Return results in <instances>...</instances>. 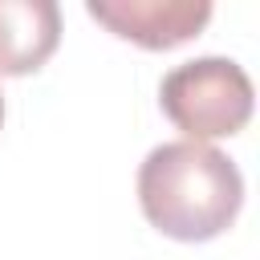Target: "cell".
Masks as SVG:
<instances>
[{
  "label": "cell",
  "mask_w": 260,
  "mask_h": 260,
  "mask_svg": "<svg viewBox=\"0 0 260 260\" xmlns=\"http://www.w3.org/2000/svg\"><path fill=\"white\" fill-rule=\"evenodd\" d=\"M0 122H4V93H0Z\"/></svg>",
  "instance_id": "cell-5"
},
{
  "label": "cell",
  "mask_w": 260,
  "mask_h": 260,
  "mask_svg": "<svg viewBox=\"0 0 260 260\" xmlns=\"http://www.w3.org/2000/svg\"><path fill=\"white\" fill-rule=\"evenodd\" d=\"M138 203L162 236L203 244L228 232L240 215L244 175L207 142H162L138 167Z\"/></svg>",
  "instance_id": "cell-1"
},
{
  "label": "cell",
  "mask_w": 260,
  "mask_h": 260,
  "mask_svg": "<svg viewBox=\"0 0 260 260\" xmlns=\"http://www.w3.org/2000/svg\"><path fill=\"white\" fill-rule=\"evenodd\" d=\"M61 41V8L53 0H0V77L37 73Z\"/></svg>",
  "instance_id": "cell-4"
},
{
  "label": "cell",
  "mask_w": 260,
  "mask_h": 260,
  "mask_svg": "<svg viewBox=\"0 0 260 260\" xmlns=\"http://www.w3.org/2000/svg\"><path fill=\"white\" fill-rule=\"evenodd\" d=\"M85 12L142 49H175L211 20L207 0H89Z\"/></svg>",
  "instance_id": "cell-3"
},
{
  "label": "cell",
  "mask_w": 260,
  "mask_h": 260,
  "mask_svg": "<svg viewBox=\"0 0 260 260\" xmlns=\"http://www.w3.org/2000/svg\"><path fill=\"white\" fill-rule=\"evenodd\" d=\"M252 81L232 57L183 61L158 85V106L187 134V142L240 134L252 118Z\"/></svg>",
  "instance_id": "cell-2"
}]
</instances>
